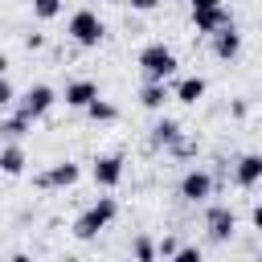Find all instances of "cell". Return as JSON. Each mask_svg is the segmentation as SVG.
Here are the masks:
<instances>
[{
	"instance_id": "obj_8",
	"label": "cell",
	"mask_w": 262,
	"mask_h": 262,
	"mask_svg": "<svg viewBox=\"0 0 262 262\" xmlns=\"http://www.w3.org/2000/svg\"><path fill=\"white\" fill-rule=\"evenodd\" d=\"M205 229H209L213 242H229V237L237 233V213H233L229 205H213V209L205 213Z\"/></svg>"
},
{
	"instance_id": "obj_19",
	"label": "cell",
	"mask_w": 262,
	"mask_h": 262,
	"mask_svg": "<svg viewBox=\"0 0 262 262\" xmlns=\"http://www.w3.org/2000/svg\"><path fill=\"white\" fill-rule=\"evenodd\" d=\"M131 262H156V242L147 233H135L131 237Z\"/></svg>"
},
{
	"instance_id": "obj_7",
	"label": "cell",
	"mask_w": 262,
	"mask_h": 262,
	"mask_svg": "<svg viewBox=\"0 0 262 262\" xmlns=\"http://www.w3.org/2000/svg\"><path fill=\"white\" fill-rule=\"evenodd\" d=\"M213 184H217V180H213L205 168H188V172L180 176V196L192 201V205H201V201L213 196Z\"/></svg>"
},
{
	"instance_id": "obj_33",
	"label": "cell",
	"mask_w": 262,
	"mask_h": 262,
	"mask_svg": "<svg viewBox=\"0 0 262 262\" xmlns=\"http://www.w3.org/2000/svg\"><path fill=\"white\" fill-rule=\"evenodd\" d=\"M90 4H102V0H90Z\"/></svg>"
},
{
	"instance_id": "obj_26",
	"label": "cell",
	"mask_w": 262,
	"mask_h": 262,
	"mask_svg": "<svg viewBox=\"0 0 262 262\" xmlns=\"http://www.w3.org/2000/svg\"><path fill=\"white\" fill-rule=\"evenodd\" d=\"M25 49H45V33H29L25 37Z\"/></svg>"
},
{
	"instance_id": "obj_30",
	"label": "cell",
	"mask_w": 262,
	"mask_h": 262,
	"mask_svg": "<svg viewBox=\"0 0 262 262\" xmlns=\"http://www.w3.org/2000/svg\"><path fill=\"white\" fill-rule=\"evenodd\" d=\"M4 262H33L29 254H12V258H4Z\"/></svg>"
},
{
	"instance_id": "obj_23",
	"label": "cell",
	"mask_w": 262,
	"mask_h": 262,
	"mask_svg": "<svg viewBox=\"0 0 262 262\" xmlns=\"http://www.w3.org/2000/svg\"><path fill=\"white\" fill-rule=\"evenodd\" d=\"M168 151H172V156H180V160H184V156H196V139H184V135H180Z\"/></svg>"
},
{
	"instance_id": "obj_34",
	"label": "cell",
	"mask_w": 262,
	"mask_h": 262,
	"mask_svg": "<svg viewBox=\"0 0 262 262\" xmlns=\"http://www.w3.org/2000/svg\"><path fill=\"white\" fill-rule=\"evenodd\" d=\"M184 4H188V0H184Z\"/></svg>"
},
{
	"instance_id": "obj_13",
	"label": "cell",
	"mask_w": 262,
	"mask_h": 262,
	"mask_svg": "<svg viewBox=\"0 0 262 262\" xmlns=\"http://www.w3.org/2000/svg\"><path fill=\"white\" fill-rule=\"evenodd\" d=\"M213 53H217L221 61H229V57L242 53V33H237V25H225V29L213 33Z\"/></svg>"
},
{
	"instance_id": "obj_1",
	"label": "cell",
	"mask_w": 262,
	"mask_h": 262,
	"mask_svg": "<svg viewBox=\"0 0 262 262\" xmlns=\"http://www.w3.org/2000/svg\"><path fill=\"white\" fill-rule=\"evenodd\" d=\"M115 217H119V201H115V196H98L90 209L78 213V221H74V237H78V242H90V237H98Z\"/></svg>"
},
{
	"instance_id": "obj_11",
	"label": "cell",
	"mask_w": 262,
	"mask_h": 262,
	"mask_svg": "<svg viewBox=\"0 0 262 262\" xmlns=\"http://www.w3.org/2000/svg\"><path fill=\"white\" fill-rule=\"evenodd\" d=\"M168 90H172V98H176V102L196 106V102L205 98V90H209V86H205V78H201V74H188V78H176V86H168Z\"/></svg>"
},
{
	"instance_id": "obj_28",
	"label": "cell",
	"mask_w": 262,
	"mask_h": 262,
	"mask_svg": "<svg viewBox=\"0 0 262 262\" xmlns=\"http://www.w3.org/2000/svg\"><path fill=\"white\" fill-rule=\"evenodd\" d=\"M188 4H192V12H201V8H221L225 0H188Z\"/></svg>"
},
{
	"instance_id": "obj_20",
	"label": "cell",
	"mask_w": 262,
	"mask_h": 262,
	"mask_svg": "<svg viewBox=\"0 0 262 262\" xmlns=\"http://www.w3.org/2000/svg\"><path fill=\"white\" fill-rule=\"evenodd\" d=\"M33 16H37V20H53V16H61V0H33Z\"/></svg>"
},
{
	"instance_id": "obj_10",
	"label": "cell",
	"mask_w": 262,
	"mask_h": 262,
	"mask_svg": "<svg viewBox=\"0 0 262 262\" xmlns=\"http://www.w3.org/2000/svg\"><path fill=\"white\" fill-rule=\"evenodd\" d=\"M94 98H98V82H90V78H74V82H66V106L86 111Z\"/></svg>"
},
{
	"instance_id": "obj_18",
	"label": "cell",
	"mask_w": 262,
	"mask_h": 262,
	"mask_svg": "<svg viewBox=\"0 0 262 262\" xmlns=\"http://www.w3.org/2000/svg\"><path fill=\"white\" fill-rule=\"evenodd\" d=\"M86 119H90V123H115V119H119V106H115V102H106V98L98 94V98L86 106Z\"/></svg>"
},
{
	"instance_id": "obj_24",
	"label": "cell",
	"mask_w": 262,
	"mask_h": 262,
	"mask_svg": "<svg viewBox=\"0 0 262 262\" xmlns=\"http://www.w3.org/2000/svg\"><path fill=\"white\" fill-rule=\"evenodd\" d=\"M12 102H16V90H12V82H8V78H0V111H4V106H12Z\"/></svg>"
},
{
	"instance_id": "obj_25",
	"label": "cell",
	"mask_w": 262,
	"mask_h": 262,
	"mask_svg": "<svg viewBox=\"0 0 262 262\" xmlns=\"http://www.w3.org/2000/svg\"><path fill=\"white\" fill-rule=\"evenodd\" d=\"M127 4H131L135 12H151V8H160L164 0H127Z\"/></svg>"
},
{
	"instance_id": "obj_21",
	"label": "cell",
	"mask_w": 262,
	"mask_h": 262,
	"mask_svg": "<svg viewBox=\"0 0 262 262\" xmlns=\"http://www.w3.org/2000/svg\"><path fill=\"white\" fill-rule=\"evenodd\" d=\"M180 250V237H172V233H164L160 242H156V258H172Z\"/></svg>"
},
{
	"instance_id": "obj_6",
	"label": "cell",
	"mask_w": 262,
	"mask_h": 262,
	"mask_svg": "<svg viewBox=\"0 0 262 262\" xmlns=\"http://www.w3.org/2000/svg\"><path fill=\"white\" fill-rule=\"evenodd\" d=\"M123 172H127V160H123L119 151L98 156V160H94V168H90V176H94V184H98V188H119Z\"/></svg>"
},
{
	"instance_id": "obj_9",
	"label": "cell",
	"mask_w": 262,
	"mask_h": 262,
	"mask_svg": "<svg viewBox=\"0 0 262 262\" xmlns=\"http://www.w3.org/2000/svg\"><path fill=\"white\" fill-rule=\"evenodd\" d=\"M225 25H233V16H229L225 4H221V8H201V12H192V29L205 33V37H213V33L225 29Z\"/></svg>"
},
{
	"instance_id": "obj_3",
	"label": "cell",
	"mask_w": 262,
	"mask_h": 262,
	"mask_svg": "<svg viewBox=\"0 0 262 262\" xmlns=\"http://www.w3.org/2000/svg\"><path fill=\"white\" fill-rule=\"evenodd\" d=\"M66 33H70L74 45H82V49H98L102 37H106V25H102V16H98L94 8H78V12L66 20Z\"/></svg>"
},
{
	"instance_id": "obj_16",
	"label": "cell",
	"mask_w": 262,
	"mask_h": 262,
	"mask_svg": "<svg viewBox=\"0 0 262 262\" xmlns=\"http://www.w3.org/2000/svg\"><path fill=\"white\" fill-rule=\"evenodd\" d=\"M25 164H29V160H25V147H20V143H4V147H0V172H4V176H20Z\"/></svg>"
},
{
	"instance_id": "obj_22",
	"label": "cell",
	"mask_w": 262,
	"mask_h": 262,
	"mask_svg": "<svg viewBox=\"0 0 262 262\" xmlns=\"http://www.w3.org/2000/svg\"><path fill=\"white\" fill-rule=\"evenodd\" d=\"M168 262H205V254H201V246H180Z\"/></svg>"
},
{
	"instance_id": "obj_2",
	"label": "cell",
	"mask_w": 262,
	"mask_h": 262,
	"mask_svg": "<svg viewBox=\"0 0 262 262\" xmlns=\"http://www.w3.org/2000/svg\"><path fill=\"white\" fill-rule=\"evenodd\" d=\"M176 53L164 45V41H151V45H143L139 49V70H143V82H168V78H176Z\"/></svg>"
},
{
	"instance_id": "obj_17",
	"label": "cell",
	"mask_w": 262,
	"mask_h": 262,
	"mask_svg": "<svg viewBox=\"0 0 262 262\" xmlns=\"http://www.w3.org/2000/svg\"><path fill=\"white\" fill-rule=\"evenodd\" d=\"M29 131H33V123H29L25 115H8V119H0V135H4L8 143H20Z\"/></svg>"
},
{
	"instance_id": "obj_27",
	"label": "cell",
	"mask_w": 262,
	"mask_h": 262,
	"mask_svg": "<svg viewBox=\"0 0 262 262\" xmlns=\"http://www.w3.org/2000/svg\"><path fill=\"white\" fill-rule=\"evenodd\" d=\"M229 111H233V119H246V115H250V102H246V98H233Z\"/></svg>"
},
{
	"instance_id": "obj_14",
	"label": "cell",
	"mask_w": 262,
	"mask_h": 262,
	"mask_svg": "<svg viewBox=\"0 0 262 262\" xmlns=\"http://www.w3.org/2000/svg\"><path fill=\"white\" fill-rule=\"evenodd\" d=\"M168 102H172L168 82H143V90H139V106H147V111H164Z\"/></svg>"
},
{
	"instance_id": "obj_5",
	"label": "cell",
	"mask_w": 262,
	"mask_h": 262,
	"mask_svg": "<svg viewBox=\"0 0 262 262\" xmlns=\"http://www.w3.org/2000/svg\"><path fill=\"white\" fill-rule=\"evenodd\" d=\"M78 176H82V168H78L74 160H57V164H49L45 172H37L33 184H37V188H70V184H78Z\"/></svg>"
},
{
	"instance_id": "obj_12",
	"label": "cell",
	"mask_w": 262,
	"mask_h": 262,
	"mask_svg": "<svg viewBox=\"0 0 262 262\" xmlns=\"http://www.w3.org/2000/svg\"><path fill=\"white\" fill-rule=\"evenodd\" d=\"M233 180H237V188H254V184L262 180V156H258V151H246V156L233 164Z\"/></svg>"
},
{
	"instance_id": "obj_29",
	"label": "cell",
	"mask_w": 262,
	"mask_h": 262,
	"mask_svg": "<svg viewBox=\"0 0 262 262\" xmlns=\"http://www.w3.org/2000/svg\"><path fill=\"white\" fill-rule=\"evenodd\" d=\"M8 66H12V61H8V53H0V78H8Z\"/></svg>"
},
{
	"instance_id": "obj_32",
	"label": "cell",
	"mask_w": 262,
	"mask_h": 262,
	"mask_svg": "<svg viewBox=\"0 0 262 262\" xmlns=\"http://www.w3.org/2000/svg\"><path fill=\"white\" fill-rule=\"evenodd\" d=\"M119 262H131V258H119Z\"/></svg>"
},
{
	"instance_id": "obj_4",
	"label": "cell",
	"mask_w": 262,
	"mask_h": 262,
	"mask_svg": "<svg viewBox=\"0 0 262 262\" xmlns=\"http://www.w3.org/2000/svg\"><path fill=\"white\" fill-rule=\"evenodd\" d=\"M57 102V90L53 86H45V82H37V86H29L20 98H16V115H25L29 123H37V119H45L49 115V106Z\"/></svg>"
},
{
	"instance_id": "obj_31",
	"label": "cell",
	"mask_w": 262,
	"mask_h": 262,
	"mask_svg": "<svg viewBox=\"0 0 262 262\" xmlns=\"http://www.w3.org/2000/svg\"><path fill=\"white\" fill-rule=\"evenodd\" d=\"M61 262H78V258H61Z\"/></svg>"
},
{
	"instance_id": "obj_15",
	"label": "cell",
	"mask_w": 262,
	"mask_h": 262,
	"mask_svg": "<svg viewBox=\"0 0 262 262\" xmlns=\"http://www.w3.org/2000/svg\"><path fill=\"white\" fill-rule=\"evenodd\" d=\"M180 135H184V127H180L176 119H168V115H164V119H156V127H151V147H164V151H168Z\"/></svg>"
}]
</instances>
